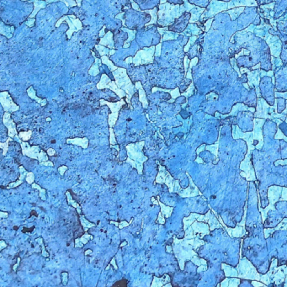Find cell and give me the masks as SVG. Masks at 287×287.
<instances>
[{"instance_id": "cell-39", "label": "cell", "mask_w": 287, "mask_h": 287, "mask_svg": "<svg viewBox=\"0 0 287 287\" xmlns=\"http://www.w3.org/2000/svg\"><path fill=\"white\" fill-rule=\"evenodd\" d=\"M0 245H1V246H0V250H3L4 248L7 247V244H5L3 241H1V242H0Z\"/></svg>"}, {"instance_id": "cell-21", "label": "cell", "mask_w": 287, "mask_h": 287, "mask_svg": "<svg viewBox=\"0 0 287 287\" xmlns=\"http://www.w3.org/2000/svg\"><path fill=\"white\" fill-rule=\"evenodd\" d=\"M80 221H81V225H82V226H83V230H84V232H87V231H88V228H90V227H93V226H95V224L89 222L88 220H86V219H85L84 216H83V215H81V216H80Z\"/></svg>"}, {"instance_id": "cell-23", "label": "cell", "mask_w": 287, "mask_h": 287, "mask_svg": "<svg viewBox=\"0 0 287 287\" xmlns=\"http://www.w3.org/2000/svg\"><path fill=\"white\" fill-rule=\"evenodd\" d=\"M132 221H133V218L130 220L129 222H127V221H121V222L110 221V223H111V224H114L115 226H118V227H119V229H123V228H125V227H126V226H128L129 225H130Z\"/></svg>"}, {"instance_id": "cell-41", "label": "cell", "mask_w": 287, "mask_h": 287, "mask_svg": "<svg viewBox=\"0 0 287 287\" xmlns=\"http://www.w3.org/2000/svg\"><path fill=\"white\" fill-rule=\"evenodd\" d=\"M17 260H18L17 264H14V267H13V270H14V271L16 270V268H17L18 266H19V262H20V258H18Z\"/></svg>"}, {"instance_id": "cell-24", "label": "cell", "mask_w": 287, "mask_h": 287, "mask_svg": "<svg viewBox=\"0 0 287 287\" xmlns=\"http://www.w3.org/2000/svg\"><path fill=\"white\" fill-rule=\"evenodd\" d=\"M95 48L98 50V52H99L100 56H105V55L110 56V51H109V49H107L105 47H103L102 45H95Z\"/></svg>"}, {"instance_id": "cell-25", "label": "cell", "mask_w": 287, "mask_h": 287, "mask_svg": "<svg viewBox=\"0 0 287 287\" xmlns=\"http://www.w3.org/2000/svg\"><path fill=\"white\" fill-rule=\"evenodd\" d=\"M32 187H33L34 189H37V190H40V196H41V200H46V196H45V194H46V190L45 189L41 188V187H40V186H39L37 184H35V183H33V184H32Z\"/></svg>"}, {"instance_id": "cell-34", "label": "cell", "mask_w": 287, "mask_h": 287, "mask_svg": "<svg viewBox=\"0 0 287 287\" xmlns=\"http://www.w3.org/2000/svg\"><path fill=\"white\" fill-rule=\"evenodd\" d=\"M68 170V167L67 166H61L59 168H58V171H59V173H60V174L61 175H64V174H65V172Z\"/></svg>"}, {"instance_id": "cell-8", "label": "cell", "mask_w": 287, "mask_h": 287, "mask_svg": "<svg viewBox=\"0 0 287 287\" xmlns=\"http://www.w3.org/2000/svg\"><path fill=\"white\" fill-rule=\"evenodd\" d=\"M0 102L3 108V110L6 112H14L17 111L19 109V107L18 106L17 104H15L14 103L11 96L9 95V93L7 91H3L1 92L0 95Z\"/></svg>"}, {"instance_id": "cell-29", "label": "cell", "mask_w": 287, "mask_h": 287, "mask_svg": "<svg viewBox=\"0 0 287 287\" xmlns=\"http://www.w3.org/2000/svg\"><path fill=\"white\" fill-rule=\"evenodd\" d=\"M68 25H69V26H70V30L68 31V39H70L71 38V36H72V32H74V31H77V30H75V27L76 26H74V25H72L71 23H70V21L68 19Z\"/></svg>"}, {"instance_id": "cell-11", "label": "cell", "mask_w": 287, "mask_h": 287, "mask_svg": "<svg viewBox=\"0 0 287 287\" xmlns=\"http://www.w3.org/2000/svg\"><path fill=\"white\" fill-rule=\"evenodd\" d=\"M67 143L74 144V145L82 147L83 149H86L88 146V139L87 137H83V138L76 137V138H72V139L69 138V139H67Z\"/></svg>"}, {"instance_id": "cell-6", "label": "cell", "mask_w": 287, "mask_h": 287, "mask_svg": "<svg viewBox=\"0 0 287 287\" xmlns=\"http://www.w3.org/2000/svg\"><path fill=\"white\" fill-rule=\"evenodd\" d=\"M96 87L98 89H104V88H108L110 90H112L113 92H115L121 99L124 98L126 96V94L123 89L120 88L116 85L115 81H111L110 78H109L106 74H102L101 75V79H100L99 83L96 85Z\"/></svg>"}, {"instance_id": "cell-19", "label": "cell", "mask_w": 287, "mask_h": 287, "mask_svg": "<svg viewBox=\"0 0 287 287\" xmlns=\"http://www.w3.org/2000/svg\"><path fill=\"white\" fill-rule=\"evenodd\" d=\"M66 196H67L68 203L69 204L70 206H73L74 208L76 209V210H77V211H78V214H79V215H81V213H82V211H81V207L79 206V205H78V203H77L75 200H72V195H70L69 191L66 192Z\"/></svg>"}, {"instance_id": "cell-43", "label": "cell", "mask_w": 287, "mask_h": 287, "mask_svg": "<svg viewBox=\"0 0 287 287\" xmlns=\"http://www.w3.org/2000/svg\"><path fill=\"white\" fill-rule=\"evenodd\" d=\"M125 61H126V62H129V63H131V62H133V57H128V58H126Z\"/></svg>"}, {"instance_id": "cell-12", "label": "cell", "mask_w": 287, "mask_h": 287, "mask_svg": "<svg viewBox=\"0 0 287 287\" xmlns=\"http://www.w3.org/2000/svg\"><path fill=\"white\" fill-rule=\"evenodd\" d=\"M19 171H20V175H19V179H18L16 182L10 183L9 185L7 186V189L15 188V187H17V186H19V184H21L23 183V180L26 179V174H28V172L25 169V168H24L23 166H20V167H19Z\"/></svg>"}, {"instance_id": "cell-26", "label": "cell", "mask_w": 287, "mask_h": 287, "mask_svg": "<svg viewBox=\"0 0 287 287\" xmlns=\"http://www.w3.org/2000/svg\"><path fill=\"white\" fill-rule=\"evenodd\" d=\"M12 137H9V139L7 140V141H5L4 143H0V147L3 150V155L5 156L6 153H7V151H8V148H9V142L10 141H12Z\"/></svg>"}, {"instance_id": "cell-9", "label": "cell", "mask_w": 287, "mask_h": 287, "mask_svg": "<svg viewBox=\"0 0 287 287\" xmlns=\"http://www.w3.org/2000/svg\"><path fill=\"white\" fill-rule=\"evenodd\" d=\"M3 125L8 128V135L9 137H14L17 135V130H16V125L14 121L10 118V113L5 112L3 117Z\"/></svg>"}, {"instance_id": "cell-36", "label": "cell", "mask_w": 287, "mask_h": 287, "mask_svg": "<svg viewBox=\"0 0 287 287\" xmlns=\"http://www.w3.org/2000/svg\"><path fill=\"white\" fill-rule=\"evenodd\" d=\"M41 164V165H46V166H54V164H53V163L52 162H50V161H45V162H41V163H40Z\"/></svg>"}, {"instance_id": "cell-7", "label": "cell", "mask_w": 287, "mask_h": 287, "mask_svg": "<svg viewBox=\"0 0 287 287\" xmlns=\"http://www.w3.org/2000/svg\"><path fill=\"white\" fill-rule=\"evenodd\" d=\"M157 164H158L159 172H158L156 179H155V183H159V184L165 183L166 185L168 186V188H169V192H173V189H174V179L172 178V176L170 175V174L166 170L164 167H163L158 162H157Z\"/></svg>"}, {"instance_id": "cell-16", "label": "cell", "mask_w": 287, "mask_h": 287, "mask_svg": "<svg viewBox=\"0 0 287 287\" xmlns=\"http://www.w3.org/2000/svg\"><path fill=\"white\" fill-rule=\"evenodd\" d=\"M157 90H160V91H164V92H168V93H169V94L171 95L172 99L168 101L169 103H172L174 99H176V98H178L179 96L180 95V94H179V88H176L175 89H173V90H170V89H164V88H160L154 87L153 88H152V93H154L155 91H157Z\"/></svg>"}, {"instance_id": "cell-30", "label": "cell", "mask_w": 287, "mask_h": 287, "mask_svg": "<svg viewBox=\"0 0 287 287\" xmlns=\"http://www.w3.org/2000/svg\"><path fill=\"white\" fill-rule=\"evenodd\" d=\"M35 241H40L41 242L40 244H41V246H42V256H44V257H48L49 256V253L47 252H46V250H45V246H44L43 243H42V238L41 237H38V238L35 239Z\"/></svg>"}, {"instance_id": "cell-17", "label": "cell", "mask_w": 287, "mask_h": 287, "mask_svg": "<svg viewBox=\"0 0 287 287\" xmlns=\"http://www.w3.org/2000/svg\"><path fill=\"white\" fill-rule=\"evenodd\" d=\"M112 33L111 32H108V34H106L104 38H102L100 40L99 45L102 46H105L110 49H114V42L112 40Z\"/></svg>"}, {"instance_id": "cell-32", "label": "cell", "mask_w": 287, "mask_h": 287, "mask_svg": "<svg viewBox=\"0 0 287 287\" xmlns=\"http://www.w3.org/2000/svg\"><path fill=\"white\" fill-rule=\"evenodd\" d=\"M161 47H162V42L156 46V53H155L156 57H159L161 55Z\"/></svg>"}, {"instance_id": "cell-33", "label": "cell", "mask_w": 287, "mask_h": 287, "mask_svg": "<svg viewBox=\"0 0 287 287\" xmlns=\"http://www.w3.org/2000/svg\"><path fill=\"white\" fill-rule=\"evenodd\" d=\"M184 68H185V73L187 74V68L189 67V64H190V60H188V57L187 56H185L184 57Z\"/></svg>"}, {"instance_id": "cell-20", "label": "cell", "mask_w": 287, "mask_h": 287, "mask_svg": "<svg viewBox=\"0 0 287 287\" xmlns=\"http://www.w3.org/2000/svg\"><path fill=\"white\" fill-rule=\"evenodd\" d=\"M101 61H102V63L106 64V65L109 67V68H110V70L111 72H114V71H115V70L118 68V67H115V66L113 64V62H111V61L109 59L108 56H102V57H101Z\"/></svg>"}, {"instance_id": "cell-14", "label": "cell", "mask_w": 287, "mask_h": 287, "mask_svg": "<svg viewBox=\"0 0 287 287\" xmlns=\"http://www.w3.org/2000/svg\"><path fill=\"white\" fill-rule=\"evenodd\" d=\"M159 198H160V197L157 196V200H156V201L152 200V202H153L154 204H157V205L160 206V207H161V212H162V214H163L165 217H169L171 216L172 212H173L174 208H173V207H168V206H164L162 202L159 201Z\"/></svg>"}, {"instance_id": "cell-10", "label": "cell", "mask_w": 287, "mask_h": 287, "mask_svg": "<svg viewBox=\"0 0 287 287\" xmlns=\"http://www.w3.org/2000/svg\"><path fill=\"white\" fill-rule=\"evenodd\" d=\"M135 87H136V89H138V91H139L140 102L142 104V106H143L144 109H147L148 107V101L147 96H146V93H145L143 88L141 86V83L140 82H137L135 83Z\"/></svg>"}, {"instance_id": "cell-4", "label": "cell", "mask_w": 287, "mask_h": 287, "mask_svg": "<svg viewBox=\"0 0 287 287\" xmlns=\"http://www.w3.org/2000/svg\"><path fill=\"white\" fill-rule=\"evenodd\" d=\"M156 46H153L150 48H145V50H140L137 52L133 57L134 66H139L147 63H152L155 56Z\"/></svg>"}, {"instance_id": "cell-5", "label": "cell", "mask_w": 287, "mask_h": 287, "mask_svg": "<svg viewBox=\"0 0 287 287\" xmlns=\"http://www.w3.org/2000/svg\"><path fill=\"white\" fill-rule=\"evenodd\" d=\"M100 104L101 105L106 104L110 109L111 114L109 115L108 123H109L110 127H113L115 125L116 121H117V119H118V116H119V111L121 109L122 106L125 104V101L123 99H121V101L111 103V102H108V101L104 100V99H100Z\"/></svg>"}, {"instance_id": "cell-28", "label": "cell", "mask_w": 287, "mask_h": 287, "mask_svg": "<svg viewBox=\"0 0 287 287\" xmlns=\"http://www.w3.org/2000/svg\"><path fill=\"white\" fill-rule=\"evenodd\" d=\"M110 142L111 145H115L117 142H116V139H115V133H114L113 128L112 127H110Z\"/></svg>"}, {"instance_id": "cell-40", "label": "cell", "mask_w": 287, "mask_h": 287, "mask_svg": "<svg viewBox=\"0 0 287 287\" xmlns=\"http://www.w3.org/2000/svg\"><path fill=\"white\" fill-rule=\"evenodd\" d=\"M110 264L113 265L114 268H115V270H118V267H117V265H116V264H115V259H112V260H111V262H110Z\"/></svg>"}, {"instance_id": "cell-42", "label": "cell", "mask_w": 287, "mask_h": 287, "mask_svg": "<svg viewBox=\"0 0 287 287\" xmlns=\"http://www.w3.org/2000/svg\"><path fill=\"white\" fill-rule=\"evenodd\" d=\"M0 217L2 218H3V217H8V213L7 212H5V213H3V211H1L0 212Z\"/></svg>"}, {"instance_id": "cell-18", "label": "cell", "mask_w": 287, "mask_h": 287, "mask_svg": "<svg viewBox=\"0 0 287 287\" xmlns=\"http://www.w3.org/2000/svg\"><path fill=\"white\" fill-rule=\"evenodd\" d=\"M27 94H28V95L30 96L31 99H34L35 101H36L37 103L41 104V106H45V105L46 104V102H47V101H46V99H41V98H38V97H36V95H35V89L33 88V87H32V86H30V87L27 89Z\"/></svg>"}, {"instance_id": "cell-3", "label": "cell", "mask_w": 287, "mask_h": 287, "mask_svg": "<svg viewBox=\"0 0 287 287\" xmlns=\"http://www.w3.org/2000/svg\"><path fill=\"white\" fill-rule=\"evenodd\" d=\"M20 145H21V148H22V154L25 156L29 157L30 158L33 159H36L38 161L41 162H45V161H48V157H47V153H46L43 150L41 151V148L39 146H33V147H30L29 143L26 142V141H20Z\"/></svg>"}, {"instance_id": "cell-31", "label": "cell", "mask_w": 287, "mask_h": 287, "mask_svg": "<svg viewBox=\"0 0 287 287\" xmlns=\"http://www.w3.org/2000/svg\"><path fill=\"white\" fill-rule=\"evenodd\" d=\"M157 222H158V223H160V224H164V223H165V218L164 217V215L162 214V212L159 213L158 217L157 219Z\"/></svg>"}, {"instance_id": "cell-38", "label": "cell", "mask_w": 287, "mask_h": 287, "mask_svg": "<svg viewBox=\"0 0 287 287\" xmlns=\"http://www.w3.org/2000/svg\"><path fill=\"white\" fill-rule=\"evenodd\" d=\"M195 39H196L195 37V38H193V39H190V43L187 44V45H186V46L184 47V52H188V50H189L188 48L190 47V44L192 43V41H195Z\"/></svg>"}, {"instance_id": "cell-22", "label": "cell", "mask_w": 287, "mask_h": 287, "mask_svg": "<svg viewBox=\"0 0 287 287\" xmlns=\"http://www.w3.org/2000/svg\"><path fill=\"white\" fill-rule=\"evenodd\" d=\"M31 134H32V130H28V131H21L19 132V137L22 139V141H27L30 139L31 137Z\"/></svg>"}, {"instance_id": "cell-45", "label": "cell", "mask_w": 287, "mask_h": 287, "mask_svg": "<svg viewBox=\"0 0 287 287\" xmlns=\"http://www.w3.org/2000/svg\"><path fill=\"white\" fill-rule=\"evenodd\" d=\"M92 253V250H88V251L85 252V255H87L88 253Z\"/></svg>"}, {"instance_id": "cell-1", "label": "cell", "mask_w": 287, "mask_h": 287, "mask_svg": "<svg viewBox=\"0 0 287 287\" xmlns=\"http://www.w3.org/2000/svg\"><path fill=\"white\" fill-rule=\"evenodd\" d=\"M145 142L139 141L137 143H130L128 144L126 148L127 151L128 158L126 159V163L130 164L133 168L137 170L139 175L142 174L143 172V164L148 159L142 152V148L144 147Z\"/></svg>"}, {"instance_id": "cell-2", "label": "cell", "mask_w": 287, "mask_h": 287, "mask_svg": "<svg viewBox=\"0 0 287 287\" xmlns=\"http://www.w3.org/2000/svg\"><path fill=\"white\" fill-rule=\"evenodd\" d=\"M112 73H113L116 85L126 93V95H127L126 102L129 104L130 110H132V107L130 105V99L136 91V89H135L136 87L132 84L130 79L128 77L126 69L118 68L115 71L112 72Z\"/></svg>"}, {"instance_id": "cell-37", "label": "cell", "mask_w": 287, "mask_h": 287, "mask_svg": "<svg viewBox=\"0 0 287 287\" xmlns=\"http://www.w3.org/2000/svg\"><path fill=\"white\" fill-rule=\"evenodd\" d=\"M62 275H63V277H62V282H63V284L64 285H66L67 284V281H68V279H67V275H68V273H62Z\"/></svg>"}, {"instance_id": "cell-27", "label": "cell", "mask_w": 287, "mask_h": 287, "mask_svg": "<svg viewBox=\"0 0 287 287\" xmlns=\"http://www.w3.org/2000/svg\"><path fill=\"white\" fill-rule=\"evenodd\" d=\"M26 181L28 184H32L34 183V180H35V175L33 173H30V172H28V174H26Z\"/></svg>"}, {"instance_id": "cell-13", "label": "cell", "mask_w": 287, "mask_h": 287, "mask_svg": "<svg viewBox=\"0 0 287 287\" xmlns=\"http://www.w3.org/2000/svg\"><path fill=\"white\" fill-rule=\"evenodd\" d=\"M169 280H170V278H169V275H164L162 276L161 278H158V277L154 276L153 281H152V284L151 285V286L152 287L164 286L165 285H167L166 283L169 282Z\"/></svg>"}, {"instance_id": "cell-15", "label": "cell", "mask_w": 287, "mask_h": 287, "mask_svg": "<svg viewBox=\"0 0 287 287\" xmlns=\"http://www.w3.org/2000/svg\"><path fill=\"white\" fill-rule=\"evenodd\" d=\"M89 239H93V237L91 235L88 234V232H85L80 238L75 239V245H74V247L76 248H83V245L87 244Z\"/></svg>"}, {"instance_id": "cell-35", "label": "cell", "mask_w": 287, "mask_h": 287, "mask_svg": "<svg viewBox=\"0 0 287 287\" xmlns=\"http://www.w3.org/2000/svg\"><path fill=\"white\" fill-rule=\"evenodd\" d=\"M47 154L49 156H53V155L56 154V152L53 148H49V149H47Z\"/></svg>"}, {"instance_id": "cell-44", "label": "cell", "mask_w": 287, "mask_h": 287, "mask_svg": "<svg viewBox=\"0 0 287 287\" xmlns=\"http://www.w3.org/2000/svg\"><path fill=\"white\" fill-rule=\"evenodd\" d=\"M126 244H127V243H126V242H124L123 244H121V245H120V247H121V248H122V247H124V246H126Z\"/></svg>"}]
</instances>
